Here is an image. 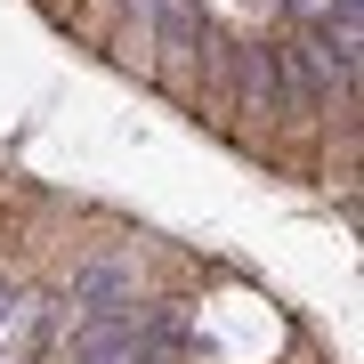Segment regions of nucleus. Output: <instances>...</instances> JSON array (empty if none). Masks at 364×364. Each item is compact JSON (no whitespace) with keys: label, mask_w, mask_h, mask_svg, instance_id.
Masks as SVG:
<instances>
[{"label":"nucleus","mask_w":364,"mask_h":364,"mask_svg":"<svg viewBox=\"0 0 364 364\" xmlns=\"http://www.w3.org/2000/svg\"><path fill=\"white\" fill-rule=\"evenodd\" d=\"M65 299H73L81 316H114V308H130V299H138V259H81L73 284H65Z\"/></svg>","instance_id":"1"}]
</instances>
